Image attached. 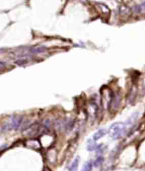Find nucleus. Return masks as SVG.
<instances>
[{
	"label": "nucleus",
	"mask_w": 145,
	"mask_h": 171,
	"mask_svg": "<svg viewBox=\"0 0 145 171\" xmlns=\"http://www.w3.org/2000/svg\"><path fill=\"white\" fill-rule=\"evenodd\" d=\"M128 130L129 129L125 123L115 122L109 127L108 133L112 139L117 140L122 138L126 133H127Z\"/></svg>",
	"instance_id": "obj_1"
},
{
	"label": "nucleus",
	"mask_w": 145,
	"mask_h": 171,
	"mask_svg": "<svg viewBox=\"0 0 145 171\" xmlns=\"http://www.w3.org/2000/svg\"><path fill=\"white\" fill-rule=\"evenodd\" d=\"M47 130L48 129H46L43 124L35 122L31 124L28 128L24 129L23 131V133L25 136H29V137H33V136H35L37 134H40V132L44 133L43 131Z\"/></svg>",
	"instance_id": "obj_2"
},
{
	"label": "nucleus",
	"mask_w": 145,
	"mask_h": 171,
	"mask_svg": "<svg viewBox=\"0 0 145 171\" xmlns=\"http://www.w3.org/2000/svg\"><path fill=\"white\" fill-rule=\"evenodd\" d=\"M113 96H114L113 93H112L110 90L106 89L105 91L103 90V93H102L101 103L104 108L110 109Z\"/></svg>",
	"instance_id": "obj_3"
},
{
	"label": "nucleus",
	"mask_w": 145,
	"mask_h": 171,
	"mask_svg": "<svg viewBox=\"0 0 145 171\" xmlns=\"http://www.w3.org/2000/svg\"><path fill=\"white\" fill-rule=\"evenodd\" d=\"M25 146L32 150H40L41 148L42 143L40 140H37L35 138H28L25 141Z\"/></svg>",
	"instance_id": "obj_4"
},
{
	"label": "nucleus",
	"mask_w": 145,
	"mask_h": 171,
	"mask_svg": "<svg viewBox=\"0 0 145 171\" xmlns=\"http://www.w3.org/2000/svg\"><path fill=\"white\" fill-rule=\"evenodd\" d=\"M46 158L49 163L53 164L57 160V151L54 148L49 149L46 153Z\"/></svg>",
	"instance_id": "obj_5"
},
{
	"label": "nucleus",
	"mask_w": 145,
	"mask_h": 171,
	"mask_svg": "<svg viewBox=\"0 0 145 171\" xmlns=\"http://www.w3.org/2000/svg\"><path fill=\"white\" fill-rule=\"evenodd\" d=\"M97 111H98L97 105H95V103H91L89 107H88V110H87L88 116L93 120L97 116Z\"/></svg>",
	"instance_id": "obj_6"
},
{
	"label": "nucleus",
	"mask_w": 145,
	"mask_h": 171,
	"mask_svg": "<svg viewBox=\"0 0 145 171\" xmlns=\"http://www.w3.org/2000/svg\"><path fill=\"white\" fill-rule=\"evenodd\" d=\"M121 101V97L120 95H119V94L117 95H115L112 98L111 105H110V109H111L112 110H116L118 108L119 105H120Z\"/></svg>",
	"instance_id": "obj_7"
},
{
	"label": "nucleus",
	"mask_w": 145,
	"mask_h": 171,
	"mask_svg": "<svg viewBox=\"0 0 145 171\" xmlns=\"http://www.w3.org/2000/svg\"><path fill=\"white\" fill-rule=\"evenodd\" d=\"M106 134V130L104 129H100L99 130H98L96 132L93 134V139L94 141H98L100 138H101L103 136H105V134Z\"/></svg>",
	"instance_id": "obj_8"
},
{
	"label": "nucleus",
	"mask_w": 145,
	"mask_h": 171,
	"mask_svg": "<svg viewBox=\"0 0 145 171\" xmlns=\"http://www.w3.org/2000/svg\"><path fill=\"white\" fill-rule=\"evenodd\" d=\"M79 160L80 158L79 156L76 157L74 159V160H73V162L71 163V165L69 167V171H77L78 167H79Z\"/></svg>",
	"instance_id": "obj_9"
},
{
	"label": "nucleus",
	"mask_w": 145,
	"mask_h": 171,
	"mask_svg": "<svg viewBox=\"0 0 145 171\" xmlns=\"http://www.w3.org/2000/svg\"><path fill=\"white\" fill-rule=\"evenodd\" d=\"M94 141H95L93 139H88V141H87L86 148L88 151H94V150H95V148H96L97 145L95 144Z\"/></svg>",
	"instance_id": "obj_10"
},
{
	"label": "nucleus",
	"mask_w": 145,
	"mask_h": 171,
	"mask_svg": "<svg viewBox=\"0 0 145 171\" xmlns=\"http://www.w3.org/2000/svg\"><path fill=\"white\" fill-rule=\"evenodd\" d=\"M92 169H93V163L91 160H88L83 164L81 171H92Z\"/></svg>",
	"instance_id": "obj_11"
},
{
	"label": "nucleus",
	"mask_w": 145,
	"mask_h": 171,
	"mask_svg": "<svg viewBox=\"0 0 145 171\" xmlns=\"http://www.w3.org/2000/svg\"><path fill=\"white\" fill-rule=\"evenodd\" d=\"M104 162V158L103 156H102V155H99V156H98L95 159L94 163H93V166L95 167H99L100 166H101L102 165H103Z\"/></svg>",
	"instance_id": "obj_12"
},
{
	"label": "nucleus",
	"mask_w": 145,
	"mask_h": 171,
	"mask_svg": "<svg viewBox=\"0 0 145 171\" xmlns=\"http://www.w3.org/2000/svg\"><path fill=\"white\" fill-rule=\"evenodd\" d=\"M105 148H106V146L104 144L98 145V146H96V148H95V151H96L97 153H98V154H101V153H103V152L105 151Z\"/></svg>",
	"instance_id": "obj_13"
},
{
	"label": "nucleus",
	"mask_w": 145,
	"mask_h": 171,
	"mask_svg": "<svg viewBox=\"0 0 145 171\" xmlns=\"http://www.w3.org/2000/svg\"><path fill=\"white\" fill-rule=\"evenodd\" d=\"M137 11L138 12H145V3L137 6Z\"/></svg>",
	"instance_id": "obj_14"
},
{
	"label": "nucleus",
	"mask_w": 145,
	"mask_h": 171,
	"mask_svg": "<svg viewBox=\"0 0 145 171\" xmlns=\"http://www.w3.org/2000/svg\"><path fill=\"white\" fill-rule=\"evenodd\" d=\"M43 171H51V170L48 168V167H45V168H44Z\"/></svg>",
	"instance_id": "obj_15"
}]
</instances>
